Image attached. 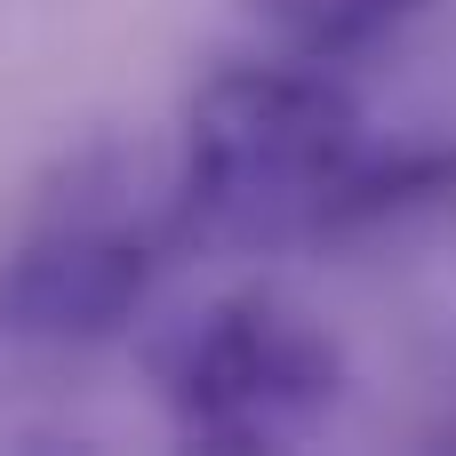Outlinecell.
<instances>
[{
	"label": "cell",
	"mask_w": 456,
	"mask_h": 456,
	"mask_svg": "<svg viewBox=\"0 0 456 456\" xmlns=\"http://www.w3.org/2000/svg\"><path fill=\"white\" fill-rule=\"evenodd\" d=\"M152 297V240L104 216H56L0 273V329L24 345H112Z\"/></svg>",
	"instance_id": "cell-3"
},
{
	"label": "cell",
	"mask_w": 456,
	"mask_h": 456,
	"mask_svg": "<svg viewBox=\"0 0 456 456\" xmlns=\"http://www.w3.org/2000/svg\"><path fill=\"white\" fill-rule=\"evenodd\" d=\"M144 361L176 433L224 456L297 449L345 401L337 337L281 297H216L200 313H176L144 345Z\"/></svg>",
	"instance_id": "cell-2"
},
{
	"label": "cell",
	"mask_w": 456,
	"mask_h": 456,
	"mask_svg": "<svg viewBox=\"0 0 456 456\" xmlns=\"http://www.w3.org/2000/svg\"><path fill=\"white\" fill-rule=\"evenodd\" d=\"M248 24L305 64H345L361 48H377L385 32H401L425 0H240Z\"/></svg>",
	"instance_id": "cell-4"
},
{
	"label": "cell",
	"mask_w": 456,
	"mask_h": 456,
	"mask_svg": "<svg viewBox=\"0 0 456 456\" xmlns=\"http://www.w3.org/2000/svg\"><path fill=\"white\" fill-rule=\"evenodd\" d=\"M361 168V104L329 64H224L184 112L168 168V224L200 248H289L329 240L337 200Z\"/></svg>",
	"instance_id": "cell-1"
}]
</instances>
